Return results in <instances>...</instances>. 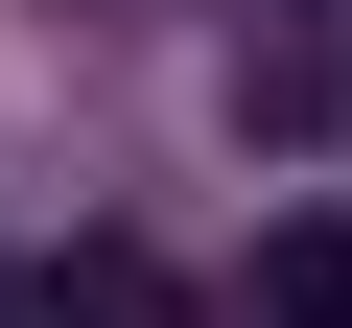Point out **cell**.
Returning a JSON list of instances; mask_svg holds the SVG:
<instances>
[{
  "instance_id": "6da1fadb",
  "label": "cell",
  "mask_w": 352,
  "mask_h": 328,
  "mask_svg": "<svg viewBox=\"0 0 352 328\" xmlns=\"http://www.w3.org/2000/svg\"><path fill=\"white\" fill-rule=\"evenodd\" d=\"M235 141H352V24H258L235 47Z\"/></svg>"
},
{
  "instance_id": "7a4b0ae2",
  "label": "cell",
  "mask_w": 352,
  "mask_h": 328,
  "mask_svg": "<svg viewBox=\"0 0 352 328\" xmlns=\"http://www.w3.org/2000/svg\"><path fill=\"white\" fill-rule=\"evenodd\" d=\"M47 328H188V281H164L141 235H71L47 258Z\"/></svg>"
},
{
  "instance_id": "3957f363",
  "label": "cell",
  "mask_w": 352,
  "mask_h": 328,
  "mask_svg": "<svg viewBox=\"0 0 352 328\" xmlns=\"http://www.w3.org/2000/svg\"><path fill=\"white\" fill-rule=\"evenodd\" d=\"M258 328H352V211H282L258 235Z\"/></svg>"
}]
</instances>
